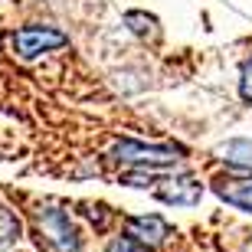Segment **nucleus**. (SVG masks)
<instances>
[{
    "mask_svg": "<svg viewBox=\"0 0 252 252\" xmlns=\"http://www.w3.org/2000/svg\"><path fill=\"white\" fill-rule=\"evenodd\" d=\"M223 154L236 167H252V141H229L223 148Z\"/></svg>",
    "mask_w": 252,
    "mask_h": 252,
    "instance_id": "nucleus-7",
    "label": "nucleus"
},
{
    "mask_svg": "<svg viewBox=\"0 0 252 252\" xmlns=\"http://www.w3.org/2000/svg\"><path fill=\"white\" fill-rule=\"evenodd\" d=\"M213 190L226 203L239 206V210H252V177H220Z\"/></svg>",
    "mask_w": 252,
    "mask_h": 252,
    "instance_id": "nucleus-4",
    "label": "nucleus"
},
{
    "mask_svg": "<svg viewBox=\"0 0 252 252\" xmlns=\"http://www.w3.org/2000/svg\"><path fill=\"white\" fill-rule=\"evenodd\" d=\"M105 252H141V246L134 243V239H128V236H118V239L108 243V249H105Z\"/></svg>",
    "mask_w": 252,
    "mask_h": 252,
    "instance_id": "nucleus-9",
    "label": "nucleus"
},
{
    "mask_svg": "<svg viewBox=\"0 0 252 252\" xmlns=\"http://www.w3.org/2000/svg\"><path fill=\"white\" fill-rule=\"evenodd\" d=\"M39 233L46 236V243L56 252H75L79 249L72 223H69V216L59 213V210H46V213L39 216Z\"/></svg>",
    "mask_w": 252,
    "mask_h": 252,
    "instance_id": "nucleus-3",
    "label": "nucleus"
},
{
    "mask_svg": "<svg viewBox=\"0 0 252 252\" xmlns=\"http://www.w3.org/2000/svg\"><path fill=\"white\" fill-rule=\"evenodd\" d=\"M10 43H13V53H17L20 59H36V56H43V53H49V49L65 46L69 39H65V33L49 30V27H23L10 36Z\"/></svg>",
    "mask_w": 252,
    "mask_h": 252,
    "instance_id": "nucleus-1",
    "label": "nucleus"
},
{
    "mask_svg": "<svg viewBox=\"0 0 252 252\" xmlns=\"http://www.w3.org/2000/svg\"><path fill=\"white\" fill-rule=\"evenodd\" d=\"M184 151L174 144H134V141H122L115 148V158L128 160V164H170L177 160Z\"/></svg>",
    "mask_w": 252,
    "mask_h": 252,
    "instance_id": "nucleus-2",
    "label": "nucleus"
},
{
    "mask_svg": "<svg viewBox=\"0 0 252 252\" xmlns=\"http://www.w3.org/2000/svg\"><path fill=\"white\" fill-rule=\"evenodd\" d=\"M167 187H158L154 193L160 196V200H167V203H196L200 200V184H196L193 177H174V180H164Z\"/></svg>",
    "mask_w": 252,
    "mask_h": 252,
    "instance_id": "nucleus-6",
    "label": "nucleus"
},
{
    "mask_svg": "<svg viewBox=\"0 0 252 252\" xmlns=\"http://www.w3.org/2000/svg\"><path fill=\"white\" fill-rule=\"evenodd\" d=\"M20 236V223H17V216L10 213L7 206H0V246L10 243V239H17Z\"/></svg>",
    "mask_w": 252,
    "mask_h": 252,
    "instance_id": "nucleus-8",
    "label": "nucleus"
},
{
    "mask_svg": "<svg viewBox=\"0 0 252 252\" xmlns=\"http://www.w3.org/2000/svg\"><path fill=\"white\" fill-rule=\"evenodd\" d=\"M243 98L252 105V63L246 65V72H243Z\"/></svg>",
    "mask_w": 252,
    "mask_h": 252,
    "instance_id": "nucleus-10",
    "label": "nucleus"
},
{
    "mask_svg": "<svg viewBox=\"0 0 252 252\" xmlns=\"http://www.w3.org/2000/svg\"><path fill=\"white\" fill-rule=\"evenodd\" d=\"M128 229H131V236H138L141 243H148V246H158L170 236V226L160 216H131Z\"/></svg>",
    "mask_w": 252,
    "mask_h": 252,
    "instance_id": "nucleus-5",
    "label": "nucleus"
}]
</instances>
